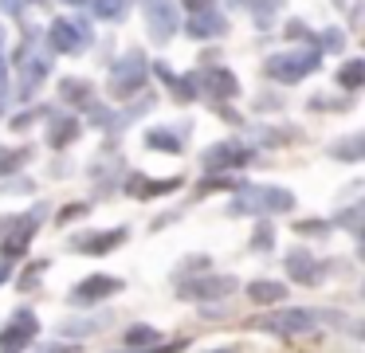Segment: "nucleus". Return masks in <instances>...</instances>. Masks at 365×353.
I'll return each instance as SVG.
<instances>
[{"mask_svg": "<svg viewBox=\"0 0 365 353\" xmlns=\"http://www.w3.org/2000/svg\"><path fill=\"white\" fill-rule=\"evenodd\" d=\"M181 188V177H165V180H150V177H130V193L134 196H161Z\"/></svg>", "mask_w": 365, "mask_h": 353, "instance_id": "nucleus-14", "label": "nucleus"}, {"mask_svg": "<svg viewBox=\"0 0 365 353\" xmlns=\"http://www.w3.org/2000/svg\"><path fill=\"white\" fill-rule=\"evenodd\" d=\"M275 243V227H271V220H259V227H255V240H252V247L259 251V247H271Z\"/></svg>", "mask_w": 365, "mask_h": 353, "instance_id": "nucleus-22", "label": "nucleus"}, {"mask_svg": "<svg viewBox=\"0 0 365 353\" xmlns=\"http://www.w3.org/2000/svg\"><path fill=\"white\" fill-rule=\"evenodd\" d=\"M28 157V149H0V173H9V169H20Z\"/></svg>", "mask_w": 365, "mask_h": 353, "instance_id": "nucleus-20", "label": "nucleus"}, {"mask_svg": "<svg viewBox=\"0 0 365 353\" xmlns=\"http://www.w3.org/2000/svg\"><path fill=\"white\" fill-rule=\"evenodd\" d=\"M75 133H79V122L67 118V122H56V130H48V141H51V145H67Z\"/></svg>", "mask_w": 365, "mask_h": 353, "instance_id": "nucleus-17", "label": "nucleus"}, {"mask_svg": "<svg viewBox=\"0 0 365 353\" xmlns=\"http://www.w3.org/2000/svg\"><path fill=\"white\" fill-rule=\"evenodd\" d=\"M158 337H161V334H158L153 326H134V329L126 334V345H153Z\"/></svg>", "mask_w": 365, "mask_h": 353, "instance_id": "nucleus-18", "label": "nucleus"}, {"mask_svg": "<svg viewBox=\"0 0 365 353\" xmlns=\"http://www.w3.org/2000/svg\"><path fill=\"white\" fill-rule=\"evenodd\" d=\"M318 67V55L314 51H307V55H275V59L267 63V75L271 78H279V83H294V78H302L307 71H314Z\"/></svg>", "mask_w": 365, "mask_h": 353, "instance_id": "nucleus-2", "label": "nucleus"}, {"mask_svg": "<svg viewBox=\"0 0 365 353\" xmlns=\"http://www.w3.org/2000/svg\"><path fill=\"white\" fill-rule=\"evenodd\" d=\"M205 86H208V94H216V98H232V94L240 91V83L232 78V71H224V67L205 71Z\"/></svg>", "mask_w": 365, "mask_h": 353, "instance_id": "nucleus-13", "label": "nucleus"}, {"mask_svg": "<svg viewBox=\"0 0 365 353\" xmlns=\"http://www.w3.org/2000/svg\"><path fill=\"white\" fill-rule=\"evenodd\" d=\"M247 149L240 145V141H220V145H212L205 153V169L208 173H220V169H240V165H247Z\"/></svg>", "mask_w": 365, "mask_h": 353, "instance_id": "nucleus-5", "label": "nucleus"}, {"mask_svg": "<svg viewBox=\"0 0 365 353\" xmlns=\"http://www.w3.org/2000/svg\"><path fill=\"white\" fill-rule=\"evenodd\" d=\"M0 279H9V259H0Z\"/></svg>", "mask_w": 365, "mask_h": 353, "instance_id": "nucleus-28", "label": "nucleus"}, {"mask_svg": "<svg viewBox=\"0 0 365 353\" xmlns=\"http://www.w3.org/2000/svg\"><path fill=\"white\" fill-rule=\"evenodd\" d=\"M255 326L275 329V334H302V329L314 326V318H310V310H283V314H275V318H259Z\"/></svg>", "mask_w": 365, "mask_h": 353, "instance_id": "nucleus-9", "label": "nucleus"}, {"mask_svg": "<svg viewBox=\"0 0 365 353\" xmlns=\"http://www.w3.org/2000/svg\"><path fill=\"white\" fill-rule=\"evenodd\" d=\"M247 295H252L255 302H279V298L287 295V287H283V282H267V279H259V282H252V287H247Z\"/></svg>", "mask_w": 365, "mask_h": 353, "instance_id": "nucleus-15", "label": "nucleus"}, {"mask_svg": "<svg viewBox=\"0 0 365 353\" xmlns=\"http://www.w3.org/2000/svg\"><path fill=\"white\" fill-rule=\"evenodd\" d=\"M357 153H361V138L346 141V145H334V157H341V161H357Z\"/></svg>", "mask_w": 365, "mask_h": 353, "instance_id": "nucleus-24", "label": "nucleus"}, {"mask_svg": "<svg viewBox=\"0 0 365 353\" xmlns=\"http://www.w3.org/2000/svg\"><path fill=\"white\" fill-rule=\"evenodd\" d=\"M0 98H4V63H0Z\"/></svg>", "mask_w": 365, "mask_h": 353, "instance_id": "nucleus-30", "label": "nucleus"}, {"mask_svg": "<svg viewBox=\"0 0 365 353\" xmlns=\"http://www.w3.org/2000/svg\"><path fill=\"white\" fill-rule=\"evenodd\" d=\"M48 353H79V345H67V349H48Z\"/></svg>", "mask_w": 365, "mask_h": 353, "instance_id": "nucleus-29", "label": "nucleus"}, {"mask_svg": "<svg viewBox=\"0 0 365 353\" xmlns=\"http://www.w3.org/2000/svg\"><path fill=\"white\" fill-rule=\"evenodd\" d=\"M142 83H145V63H138V55H130L126 63H118V67H114V75H110V91L118 94V98L134 94Z\"/></svg>", "mask_w": 365, "mask_h": 353, "instance_id": "nucleus-6", "label": "nucleus"}, {"mask_svg": "<svg viewBox=\"0 0 365 353\" xmlns=\"http://www.w3.org/2000/svg\"><path fill=\"white\" fill-rule=\"evenodd\" d=\"M87 28H79V24H67V20H56L51 24V47L56 51H79V47H87Z\"/></svg>", "mask_w": 365, "mask_h": 353, "instance_id": "nucleus-10", "label": "nucleus"}, {"mask_svg": "<svg viewBox=\"0 0 365 353\" xmlns=\"http://www.w3.org/2000/svg\"><path fill=\"white\" fill-rule=\"evenodd\" d=\"M142 8H145L153 39H169L177 31V8L169 4V0H142Z\"/></svg>", "mask_w": 365, "mask_h": 353, "instance_id": "nucleus-4", "label": "nucleus"}, {"mask_svg": "<svg viewBox=\"0 0 365 353\" xmlns=\"http://www.w3.org/2000/svg\"><path fill=\"white\" fill-rule=\"evenodd\" d=\"M361 71H365L361 63H349V67L341 71V86H349V91H354V86L361 83Z\"/></svg>", "mask_w": 365, "mask_h": 353, "instance_id": "nucleus-25", "label": "nucleus"}, {"mask_svg": "<svg viewBox=\"0 0 365 353\" xmlns=\"http://www.w3.org/2000/svg\"><path fill=\"white\" fill-rule=\"evenodd\" d=\"M122 282L114 275H95V279H83V287L71 290V302H98L106 295H118Z\"/></svg>", "mask_w": 365, "mask_h": 353, "instance_id": "nucleus-8", "label": "nucleus"}, {"mask_svg": "<svg viewBox=\"0 0 365 353\" xmlns=\"http://www.w3.org/2000/svg\"><path fill=\"white\" fill-rule=\"evenodd\" d=\"M36 329H40L36 314L20 310V318H12V326L0 334V353H20V349H24V345L36 337Z\"/></svg>", "mask_w": 365, "mask_h": 353, "instance_id": "nucleus-3", "label": "nucleus"}, {"mask_svg": "<svg viewBox=\"0 0 365 353\" xmlns=\"http://www.w3.org/2000/svg\"><path fill=\"white\" fill-rule=\"evenodd\" d=\"M236 290V279H197V282H185L181 298H216V295H232Z\"/></svg>", "mask_w": 365, "mask_h": 353, "instance_id": "nucleus-11", "label": "nucleus"}, {"mask_svg": "<svg viewBox=\"0 0 365 353\" xmlns=\"http://www.w3.org/2000/svg\"><path fill=\"white\" fill-rule=\"evenodd\" d=\"M59 91H63L71 102H87L91 86H87V83H79V78H63V86H59Z\"/></svg>", "mask_w": 365, "mask_h": 353, "instance_id": "nucleus-21", "label": "nucleus"}, {"mask_svg": "<svg viewBox=\"0 0 365 353\" xmlns=\"http://www.w3.org/2000/svg\"><path fill=\"white\" fill-rule=\"evenodd\" d=\"M220 28H224V20H220V16H212V12H197V16H192V24H189L192 36H216Z\"/></svg>", "mask_w": 365, "mask_h": 353, "instance_id": "nucleus-16", "label": "nucleus"}, {"mask_svg": "<svg viewBox=\"0 0 365 353\" xmlns=\"http://www.w3.org/2000/svg\"><path fill=\"white\" fill-rule=\"evenodd\" d=\"M98 16H103V20L122 16V0H98Z\"/></svg>", "mask_w": 365, "mask_h": 353, "instance_id": "nucleus-26", "label": "nucleus"}, {"mask_svg": "<svg viewBox=\"0 0 365 353\" xmlns=\"http://www.w3.org/2000/svg\"><path fill=\"white\" fill-rule=\"evenodd\" d=\"M244 4L255 12V20H259V24H267V20H271V12L279 8V0H244Z\"/></svg>", "mask_w": 365, "mask_h": 353, "instance_id": "nucleus-23", "label": "nucleus"}, {"mask_svg": "<svg viewBox=\"0 0 365 353\" xmlns=\"http://www.w3.org/2000/svg\"><path fill=\"white\" fill-rule=\"evenodd\" d=\"M145 145H153V149H181V138L177 133H145Z\"/></svg>", "mask_w": 365, "mask_h": 353, "instance_id": "nucleus-19", "label": "nucleus"}, {"mask_svg": "<svg viewBox=\"0 0 365 353\" xmlns=\"http://www.w3.org/2000/svg\"><path fill=\"white\" fill-rule=\"evenodd\" d=\"M287 208H294V196L283 193V188H247L232 204V212H287Z\"/></svg>", "mask_w": 365, "mask_h": 353, "instance_id": "nucleus-1", "label": "nucleus"}, {"mask_svg": "<svg viewBox=\"0 0 365 353\" xmlns=\"http://www.w3.org/2000/svg\"><path fill=\"white\" fill-rule=\"evenodd\" d=\"M122 240H126V227H114V232H87V235H75L71 247L87 251V255H106V251H114Z\"/></svg>", "mask_w": 365, "mask_h": 353, "instance_id": "nucleus-7", "label": "nucleus"}, {"mask_svg": "<svg viewBox=\"0 0 365 353\" xmlns=\"http://www.w3.org/2000/svg\"><path fill=\"white\" fill-rule=\"evenodd\" d=\"M185 4H189L192 12H205V8H208V0H185Z\"/></svg>", "mask_w": 365, "mask_h": 353, "instance_id": "nucleus-27", "label": "nucleus"}, {"mask_svg": "<svg viewBox=\"0 0 365 353\" xmlns=\"http://www.w3.org/2000/svg\"><path fill=\"white\" fill-rule=\"evenodd\" d=\"M67 4H83V0H67Z\"/></svg>", "mask_w": 365, "mask_h": 353, "instance_id": "nucleus-31", "label": "nucleus"}, {"mask_svg": "<svg viewBox=\"0 0 365 353\" xmlns=\"http://www.w3.org/2000/svg\"><path fill=\"white\" fill-rule=\"evenodd\" d=\"M287 271H291L299 282H307V287H318V282H322V275H326V263H314V259L302 251V255L287 259Z\"/></svg>", "mask_w": 365, "mask_h": 353, "instance_id": "nucleus-12", "label": "nucleus"}]
</instances>
